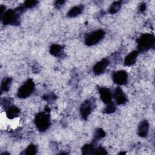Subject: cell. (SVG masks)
Segmentation results:
<instances>
[{"label":"cell","instance_id":"19","mask_svg":"<svg viewBox=\"0 0 155 155\" xmlns=\"http://www.w3.org/2000/svg\"><path fill=\"white\" fill-rule=\"evenodd\" d=\"M116 109V106H115L114 104L110 102L108 104H107V105L106 108H105L104 111H105V113H108V114L112 113L115 111Z\"/></svg>","mask_w":155,"mask_h":155},{"label":"cell","instance_id":"18","mask_svg":"<svg viewBox=\"0 0 155 155\" xmlns=\"http://www.w3.org/2000/svg\"><path fill=\"white\" fill-rule=\"evenodd\" d=\"M121 7V1H116L114 2L110 6L109 9V12L111 14L116 13L119 11Z\"/></svg>","mask_w":155,"mask_h":155},{"label":"cell","instance_id":"12","mask_svg":"<svg viewBox=\"0 0 155 155\" xmlns=\"http://www.w3.org/2000/svg\"><path fill=\"white\" fill-rule=\"evenodd\" d=\"M138 55L137 51H133L129 53L125 59V64L127 66L132 65L136 62V58Z\"/></svg>","mask_w":155,"mask_h":155},{"label":"cell","instance_id":"2","mask_svg":"<svg viewBox=\"0 0 155 155\" xmlns=\"http://www.w3.org/2000/svg\"><path fill=\"white\" fill-rule=\"evenodd\" d=\"M35 123L40 131H44L50 125V116L45 113H39L35 117Z\"/></svg>","mask_w":155,"mask_h":155},{"label":"cell","instance_id":"25","mask_svg":"<svg viewBox=\"0 0 155 155\" xmlns=\"http://www.w3.org/2000/svg\"><path fill=\"white\" fill-rule=\"evenodd\" d=\"M64 1H56V5L57 6H58V7H59L61 6V5L64 4Z\"/></svg>","mask_w":155,"mask_h":155},{"label":"cell","instance_id":"20","mask_svg":"<svg viewBox=\"0 0 155 155\" xmlns=\"http://www.w3.org/2000/svg\"><path fill=\"white\" fill-rule=\"evenodd\" d=\"M37 149L35 145H30L25 150V154L30 155V154H35L36 153Z\"/></svg>","mask_w":155,"mask_h":155},{"label":"cell","instance_id":"14","mask_svg":"<svg viewBox=\"0 0 155 155\" xmlns=\"http://www.w3.org/2000/svg\"><path fill=\"white\" fill-rule=\"evenodd\" d=\"M20 113L19 109L15 106H12L7 110V116L9 119H13L17 117Z\"/></svg>","mask_w":155,"mask_h":155},{"label":"cell","instance_id":"5","mask_svg":"<svg viewBox=\"0 0 155 155\" xmlns=\"http://www.w3.org/2000/svg\"><path fill=\"white\" fill-rule=\"evenodd\" d=\"M105 32L102 30H98L88 34L85 39V44L88 45H93L98 43L104 36Z\"/></svg>","mask_w":155,"mask_h":155},{"label":"cell","instance_id":"23","mask_svg":"<svg viewBox=\"0 0 155 155\" xmlns=\"http://www.w3.org/2000/svg\"><path fill=\"white\" fill-rule=\"evenodd\" d=\"M44 99L46 101H53L54 100L56 97L53 94H47V95H45L44 97Z\"/></svg>","mask_w":155,"mask_h":155},{"label":"cell","instance_id":"21","mask_svg":"<svg viewBox=\"0 0 155 155\" xmlns=\"http://www.w3.org/2000/svg\"><path fill=\"white\" fill-rule=\"evenodd\" d=\"M105 136V133L101 128L98 129L94 134V140H99L103 138Z\"/></svg>","mask_w":155,"mask_h":155},{"label":"cell","instance_id":"6","mask_svg":"<svg viewBox=\"0 0 155 155\" xmlns=\"http://www.w3.org/2000/svg\"><path fill=\"white\" fill-rule=\"evenodd\" d=\"M128 79V75L126 71L124 70L117 71L114 72L113 74V81L118 85H125Z\"/></svg>","mask_w":155,"mask_h":155},{"label":"cell","instance_id":"16","mask_svg":"<svg viewBox=\"0 0 155 155\" xmlns=\"http://www.w3.org/2000/svg\"><path fill=\"white\" fill-rule=\"evenodd\" d=\"M82 8L81 6H75L70 10L67 15L70 18L76 17L82 12Z\"/></svg>","mask_w":155,"mask_h":155},{"label":"cell","instance_id":"8","mask_svg":"<svg viewBox=\"0 0 155 155\" xmlns=\"http://www.w3.org/2000/svg\"><path fill=\"white\" fill-rule=\"evenodd\" d=\"M113 97H114L116 103L119 105L124 104L127 101L126 96L124 94V93L123 92L122 90L120 87H117L115 89L114 94H113Z\"/></svg>","mask_w":155,"mask_h":155},{"label":"cell","instance_id":"17","mask_svg":"<svg viewBox=\"0 0 155 155\" xmlns=\"http://www.w3.org/2000/svg\"><path fill=\"white\" fill-rule=\"evenodd\" d=\"M12 79L11 78H7L5 79H4L1 83V91H7L10 87L12 84Z\"/></svg>","mask_w":155,"mask_h":155},{"label":"cell","instance_id":"1","mask_svg":"<svg viewBox=\"0 0 155 155\" xmlns=\"http://www.w3.org/2000/svg\"><path fill=\"white\" fill-rule=\"evenodd\" d=\"M137 48L140 51H145L151 48L155 43L154 36L150 33L143 34L137 40Z\"/></svg>","mask_w":155,"mask_h":155},{"label":"cell","instance_id":"24","mask_svg":"<svg viewBox=\"0 0 155 155\" xmlns=\"http://www.w3.org/2000/svg\"><path fill=\"white\" fill-rule=\"evenodd\" d=\"M146 5V4H144V3H142V4H141L140 5L139 10H140L141 12H143V11L145 10V8H146V5Z\"/></svg>","mask_w":155,"mask_h":155},{"label":"cell","instance_id":"13","mask_svg":"<svg viewBox=\"0 0 155 155\" xmlns=\"http://www.w3.org/2000/svg\"><path fill=\"white\" fill-rule=\"evenodd\" d=\"M50 53L56 57H61L63 55L62 47L58 44L52 45L50 48Z\"/></svg>","mask_w":155,"mask_h":155},{"label":"cell","instance_id":"10","mask_svg":"<svg viewBox=\"0 0 155 155\" xmlns=\"http://www.w3.org/2000/svg\"><path fill=\"white\" fill-rule=\"evenodd\" d=\"M99 93L102 101L105 104H108L111 102L112 94L111 91L106 88H101L99 90Z\"/></svg>","mask_w":155,"mask_h":155},{"label":"cell","instance_id":"3","mask_svg":"<svg viewBox=\"0 0 155 155\" xmlns=\"http://www.w3.org/2000/svg\"><path fill=\"white\" fill-rule=\"evenodd\" d=\"M2 21L5 25H19V16L16 11L9 9L2 15Z\"/></svg>","mask_w":155,"mask_h":155},{"label":"cell","instance_id":"11","mask_svg":"<svg viewBox=\"0 0 155 155\" xmlns=\"http://www.w3.org/2000/svg\"><path fill=\"white\" fill-rule=\"evenodd\" d=\"M149 130V124L147 120H143L140 122L139 128L138 133L139 135L141 137H145L147 136Z\"/></svg>","mask_w":155,"mask_h":155},{"label":"cell","instance_id":"4","mask_svg":"<svg viewBox=\"0 0 155 155\" xmlns=\"http://www.w3.org/2000/svg\"><path fill=\"white\" fill-rule=\"evenodd\" d=\"M35 89V84L31 79L27 80L19 89L18 96L21 98L28 97Z\"/></svg>","mask_w":155,"mask_h":155},{"label":"cell","instance_id":"15","mask_svg":"<svg viewBox=\"0 0 155 155\" xmlns=\"http://www.w3.org/2000/svg\"><path fill=\"white\" fill-rule=\"evenodd\" d=\"M82 153L84 154H96V148H94L92 145L86 144L82 147Z\"/></svg>","mask_w":155,"mask_h":155},{"label":"cell","instance_id":"22","mask_svg":"<svg viewBox=\"0 0 155 155\" xmlns=\"http://www.w3.org/2000/svg\"><path fill=\"white\" fill-rule=\"evenodd\" d=\"M36 1H27L24 2V6L26 8H32L37 4Z\"/></svg>","mask_w":155,"mask_h":155},{"label":"cell","instance_id":"9","mask_svg":"<svg viewBox=\"0 0 155 155\" xmlns=\"http://www.w3.org/2000/svg\"><path fill=\"white\" fill-rule=\"evenodd\" d=\"M91 104L89 101H87L82 104L80 108V111L81 114L84 119H87L88 116L91 113Z\"/></svg>","mask_w":155,"mask_h":155},{"label":"cell","instance_id":"7","mask_svg":"<svg viewBox=\"0 0 155 155\" xmlns=\"http://www.w3.org/2000/svg\"><path fill=\"white\" fill-rule=\"evenodd\" d=\"M108 64H109L108 60L106 58L103 59L102 60L96 63L93 67L94 73L97 75H99L103 73L105 71L106 68L108 67Z\"/></svg>","mask_w":155,"mask_h":155}]
</instances>
